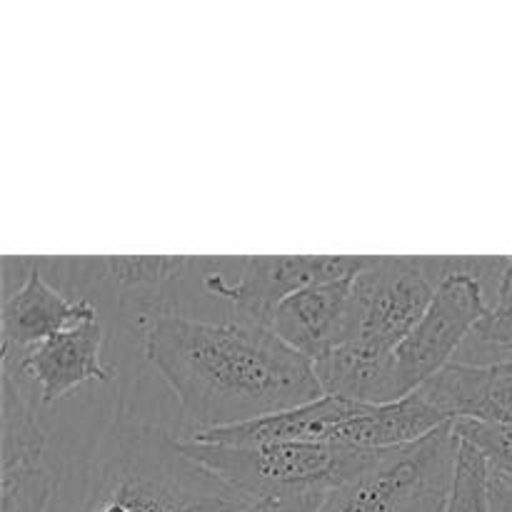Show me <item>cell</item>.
<instances>
[{"instance_id":"1","label":"cell","mask_w":512,"mask_h":512,"mask_svg":"<svg viewBox=\"0 0 512 512\" xmlns=\"http://www.w3.org/2000/svg\"><path fill=\"white\" fill-rule=\"evenodd\" d=\"M143 353L195 433L235 428L323 398L315 365L248 320L160 313L145 320Z\"/></svg>"},{"instance_id":"2","label":"cell","mask_w":512,"mask_h":512,"mask_svg":"<svg viewBox=\"0 0 512 512\" xmlns=\"http://www.w3.org/2000/svg\"><path fill=\"white\" fill-rule=\"evenodd\" d=\"M253 500L210 473L168 430L115 423L75 512H243Z\"/></svg>"},{"instance_id":"3","label":"cell","mask_w":512,"mask_h":512,"mask_svg":"<svg viewBox=\"0 0 512 512\" xmlns=\"http://www.w3.org/2000/svg\"><path fill=\"white\" fill-rule=\"evenodd\" d=\"M185 455L218 475L248 500L328 495L373 470L388 453L345 443L210 445L180 440Z\"/></svg>"},{"instance_id":"4","label":"cell","mask_w":512,"mask_h":512,"mask_svg":"<svg viewBox=\"0 0 512 512\" xmlns=\"http://www.w3.org/2000/svg\"><path fill=\"white\" fill-rule=\"evenodd\" d=\"M458 453L450 423L423 443L390 450L373 470L330 490L318 512H445Z\"/></svg>"},{"instance_id":"5","label":"cell","mask_w":512,"mask_h":512,"mask_svg":"<svg viewBox=\"0 0 512 512\" xmlns=\"http://www.w3.org/2000/svg\"><path fill=\"white\" fill-rule=\"evenodd\" d=\"M438 285L420 258H370L353 278L350 330L343 350L385 360L423 320Z\"/></svg>"},{"instance_id":"6","label":"cell","mask_w":512,"mask_h":512,"mask_svg":"<svg viewBox=\"0 0 512 512\" xmlns=\"http://www.w3.org/2000/svg\"><path fill=\"white\" fill-rule=\"evenodd\" d=\"M3 413V480L0 512H45L55 490V465L50 455L48 410L38 393H28L23 380L3 368L0 383Z\"/></svg>"},{"instance_id":"7","label":"cell","mask_w":512,"mask_h":512,"mask_svg":"<svg viewBox=\"0 0 512 512\" xmlns=\"http://www.w3.org/2000/svg\"><path fill=\"white\" fill-rule=\"evenodd\" d=\"M370 258L350 255H250L243 258V273L235 283L208 273L203 288L213 298L228 300L248 323L270 328L273 315L290 295L333 280L355 278Z\"/></svg>"},{"instance_id":"8","label":"cell","mask_w":512,"mask_h":512,"mask_svg":"<svg viewBox=\"0 0 512 512\" xmlns=\"http://www.w3.org/2000/svg\"><path fill=\"white\" fill-rule=\"evenodd\" d=\"M105 330L98 318L53 335L18 360H3V368L35 385L45 410L68 398L88 380L108 383L113 370L103 363Z\"/></svg>"},{"instance_id":"9","label":"cell","mask_w":512,"mask_h":512,"mask_svg":"<svg viewBox=\"0 0 512 512\" xmlns=\"http://www.w3.org/2000/svg\"><path fill=\"white\" fill-rule=\"evenodd\" d=\"M98 308L88 298H68L48 283L40 265H30L28 275L3 303V360H18L35 345L53 335L90 323Z\"/></svg>"},{"instance_id":"10","label":"cell","mask_w":512,"mask_h":512,"mask_svg":"<svg viewBox=\"0 0 512 512\" xmlns=\"http://www.w3.org/2000/svg\"><path fill=\"white\" fill-rule=\"evenodd\" d=\"M353 278L320 283L290 295L273 315L270 330L310 363H320L348 340Z\"/></svg>"},{"instance_id":"11","label":"cell","mask_w":512,"mask_h":512,"mask_svg":"<svg viewBox=\"0 0 512 512\" xmlns=\"http://www.w3.org/2000/svg\"><path fill=\"white\" fill-rule=\"evenodd\" d=\"M370 405L353 403L338 395H323L300 408H290L285 413L270 418L253 420V423L235 425V428L195 433V443L210 445H270V443H330L338 438L343 425L363 415Z\"/></svg>"},{"instance_id":"12","label":"cell","mask_w":512,"mask_h":512,"mask_svg":"<svg viewBox=\"0 0 512 512\" xmlns=\"http://www.w3.org/2000/svg\"><path fill=\"white\" fill-rule=\"evenodd\" d=\"M420 395L450 420L512 425V373L500 365L450 363Z\"/></svg>"},{"instance_id":"13","label":"cell","mask_w":512,"mask_h":512,"mask_svg":"<svg viewBox=\"0 0 512 512\" xmlns=\"http://www.w3.org/2000/svg\"><path fill=\"white\" fill-rule=\"evenodd\" d=\"M453 420L415 393L410 398L398 400L388 405H370L363 415L343 425L335 443L353 445V448L370 450V453H390V450H403L410 445H418L435 435L438 430L448 428Z\"/></svg>"},{"instance_id":"14","label":"cell","mask_w":512,"mask_h":512,"mask_svg":"<svg viewBox=\"0 0 512 512\" xmlns=\"http://www.w3.org/2000/svg\"><path fill=\"white\" fill-rule=\"evenodd\" d=\"M85 268L98 278H108L115 293H140V303L153 298L158 290L193 268L198 258H83Z\"/></svg>"},{"instance_id":"15","label":"cell","mask_w":512,"mask_h":512,"mask_svg":"<svg viewBox=\"0 0 512 512\" xmlns=\"http://www.w3.org/2000/svg\"><path fill=\"white\" fill-rule=\"evenodd\" d=\"M455 363L503 365L512 363V260L495 305L465 340Z\"/></svg>"},{"instance_id":"16","label":"cell","mask_w":512,"mask_h":512,"mask_svg":"<svg viewBox=\"0 0 512 512\" xmlns=\"http://www.w3.org/2000/svg\"><path fill=\"white\" fill-rule=\"evenodd\" d=\"M455 438L488 463L490 473L512 483V425L485 420H453Z\"/></svg>"},{"instance_id":"17","label":"cell","mask_w":512,"mask_h":512,"mask_svg":"<svg viewBox=\"0 0 512 512\" xmlns=\"http://www.w3.org/2000/svg\"><path fill=\"white\" fill-rule=\"evenodd\" d=\"M445 512H490V468L470 445L460 443L458 468Z\"/></svg>"},{"instance_id":"18","label":"cell","mask_w":512,"mask_h":512,"mask_svg":"<svg viewBox=\"0 0 512 512\" xmlns=\"http://www.w3.org/2000/svg\"><path fill=\"white\" fill-rule=\"evenodd\" d=\"M325 495H303V498H270L253 500L243 512H318Z\"/></svg>"},{"instance_id":"19","label":"cell","mask_w":512,"mask_h":512,"mask_svg":"<svg viewBox=\"0 0 512 512\" xmlns=\"http://www.w3.org/2000/svg\"><path fill=\"white\" fill-rule=\"evenodd\" d=\"M490 512H512V483L490 473Z\"/></svg>"},{"instance_id":"20","label":"cell","mask_w":512,"mask_h":512,"mask_svg":"<svg viewBox=\"0 0 512 512\" xmlns=\"http://www.w3.org/2000/svg\"><path fill=\"white\" fill-rule=\"evenodd\" d=\"M500 368H505V370H510V373H512V363H503V365H500Z\"/></svg>"}]
</instances>
